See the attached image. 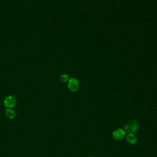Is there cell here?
Masks as SVG:
<instances>
[{"mask_svg":"<svg viewBox=\"0 0 157 157\" xmlns=\"http://www.w3.org/2000/svg\"><path fill=\"white\" fill-rule=\"evenodd\" d=\"M139 127V123L136 120H130L128 121L125 125V130L129 133H135L137 131Z\"/></svg>","mask_w":157,"mask_h":157,"instance_id":"cell-1","label":"cell"},{"mask_svg":"<svg viewBox=\"0 0 157 157\" xmlns=\"http://www.w3.org/2000/svg\"><path fill=\"white\" fill-rule=\"evenodd\" d=\"M4 104L7 108L11 109L17 104V99L12 95L7 96L4 99Z\"/></svg>","mask_w":157,"mask_h":157,"instance_id":"cell-2","label":"cell"},{"mask_svg":"<svg viewBox=\"0 0 157 157\" xmlns=\"http://www.w3.org/2000/svg\"><path fill=\"white\" fill-rule=\"evenodd\" d=\"M68 87L72 92H76L79 88V82L76 78H71L68 80Z\"/></svg>","mask_w":157,"mask_h":157,"instance_id":"cell-3","label":"cell"},{"mask_svg":"<svg viewBox=\"0 0 157 157\" xmlns=\"http://www.w3.org/2000/svg\"><path fill=\"white\" fill-rule=\"evenodd\" d=\"M126 133L125 130L122 128H118L115 130L112 133V136L114 139L116 140H122L125 137Z\"/></svg>","mask_w":157,"mask_h":157,"instance_id":"cell-4","label":"cell"},{"mask_svg":"<svg viewBox=\"0 0 157 157\" xmlns=\"http://www.w3.org/2000/svg\"><path fill=\"white\" fill-rule=\"evenodd\" d=\"M127 141L132 145H135L137 143V137L133 133H129L127 137Z\"/></svg>","mask_w":157,"mask_h":157,"instance_id":"cell-5","label":"cell"},{"mask_svg":"<svg viewBox=\"0 0 157 157\" xmlns=\"http://www.w3.org/2000/svg\"><path fill=\"white\" fill-rule=\"evenodd\" d=\"M5 114H6V116L11 119H13L14 118H15V115H16L15 112L14 110H12L11 109H8V108L6 109Z\"/></svg>","mask_w":157,"mask_h":157,"instance_id":"cell-6","label":"cell"},{"mask_svg":"<svg viewBox=\"0 0 157 157\" xmlns=\"http://www.w3.org/2000/svg\"><path fill=\"white\" fill-rule=\"evenodd\" d=\"M69 78L68 74H63L60 76V80L62 82V83H66V82H68Z\"/></svg>","mask_w":157,"mask_h":157,"instance_id":"cell-7","label":"cell"},{"mask_svg":"<svg viewBox=\"0 0 157 157\" xmlns=\"http://www.w3.org/2000/svg\"><path fill=\"white\" fill-rule=\"evenodd\" d=\"M88 157H94V156H88Z\"/></svg>","mask_w":157,"mask_h":157,"instance_id":"cell-8","label":"cell"}]
</instances>
